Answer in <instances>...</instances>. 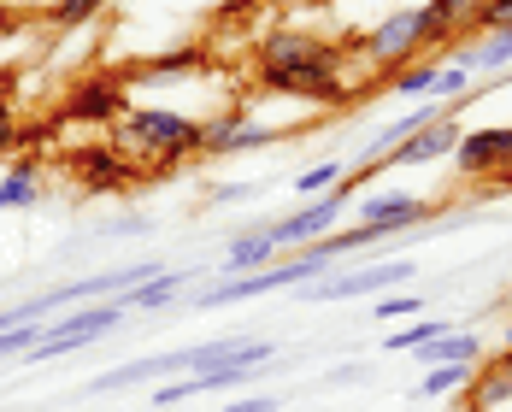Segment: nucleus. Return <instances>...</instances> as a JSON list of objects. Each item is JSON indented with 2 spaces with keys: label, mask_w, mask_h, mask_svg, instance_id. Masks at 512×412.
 I'll return each mask as SVG.
<instances>
[{
  "label": "nucleus",
  "mask_w": 512,
  "mask_h": 412,
  "mask_svg": "<svg viewBox=\"0 0 512 412\" xmlns=\"http://www.w3.org/2000/svg\"><path fill=\"white\" fill-rule=\"evenodd\" d=\"M259 77L283 95H301V101H336L342 95V59L312 36H295V30H283L259 48Z\"/></svg>",
  "instance_id": "1"
},
{
  "label": "nucleus",
  "mask_w": 512,
  "mask_h": 412,
  "mask_svg": "<svg viewBox=\"0 0 512 412\" xmlns=\"http://www.w3.org/2000/svg\"><path fill=\"white\" fill-rule=\"evenodd\" d=\"M201 130V112H177V106H124V118H118V142L154 165H177V159L201 154Z\"/></svg>",
  "instance_id": "2"
},
{
  "label": "nucleus",
  "mask_w": 512,
  "mask_h": 412,
  "mask_svg": "<svg viewBox=\"0 0 512 412\" xmlns=\"http://www.w3.org/2000/svg\"><path fill=\"white\" fill-rule=\"evenodd\" d=\"M330 271V254L318 248V242H307L301 254L277 259V265H265V271H248V277H218L212 289H201L189 307H236V301H254V295H271V289H295V283H312V277H324Z\"/></svg>",
  "instance_id": "3"
},
{
  "label": "nucleus",
  "mask_w": 512,
  "mask_h": 412,
  "mask_svg": "<svg viewBox=\"0 0 512 412\" xmlns=\"http://www.w3.org/2000/svg\"><path fill=\"white\" fill-rule=\"evenodd\" d=\"M124 318H130V312H124V301H101V307H77V312H65V318H53V324H42L36 348H24V365L65 360V354H77V348L101 342L106 330H118Z\"/></svg>",
  "instance_id": "4"
},
{
  "label": "nucleus",
  "mask_w": 512,
  "mask_h": 412,
  "mask_svg": "<svg viewBox=\"0 0 512 412\" xmlns=\"http://www.w3.org/2000/svg\"><path fill=\"white\" fill-rule=\"evenodd\" d=\"M348 195H354V183L342 177L336 189H324V195H312L307 206L283 212L277 224H265V230H271V242H277V248H307V242H318V236H330V230H336V218H342V206H348Z\"/></svg>",
  "instance_id": "5"
},
{
  "label": "nucleus",
  "mask_w": 512,
  "mask_h": 412,
  "mask_svg": "<svg viewBox=\"0 0 512 412\" xmlns=\"http://www.w3.org/2000/svg\"><path fill=\"white\" fill-rule=\"evenodd\" d=\"M412 259H383V265H359V271H342V277H324L312 289V301H354V295H389V289H407L412 283Z\"/></svg>",
  "instance_id": "6"
},
{
  "label": "nucleus",
  "mask_w": 512,
  "mask_h": 412,
  "mask_svg": "<svg viewBox=\"0 0 512 412\" xmlns=\"http://www.w3.org/2000/svg\"><path fill=\"white\" fill-rule=\"evenodd\" d=\"M436 36H430V18H424V6H407V12H389V18H377V30L365 36V53L371 59H412L418 48H430Z\"/></svg>",
  "instance_id": "7"
},
{
  "label": "nucleus",
  "mask_w": 512,
  "mask_h": 412,
  "mask_svg": "<svg viewBox=\"0 0 512 412\" xmlns=\"http://www.w3.org/2000/svg\"><path fill=\"white\" fill-rule=\"evenodd\" d=\"M465 177H501L512 171V124H483V130H465L460 148H454Z\"/></svg>",
  "instance_id": "8"
},
{
  "label": "nucleus",
  "mask_w": 512,
  "mask_h": 412,
  "mask_svg": "<svg viewBox=\"0 0 512 412\" xmlns=\"http://www.w3.org/2000/svg\"><path fill=\"white\" fill-rule=\"evenodd\" d=\"M124 83L118 77H83L71 95H65V118L77 124H118L124 118Z\"/></svg>",
  "instance_id": "9"
},
{
  "label": "nucleus",
  "mask_w": 512,
  "mask_h": 412,
  "mask_svg": "<svg viewBox=\"0 0 512 412\" xmlns=\"http://www.w3.org/2000/svg\"><path fill=\"white\" fill-rule=\"evenodd\" d=\"M454 112H460V106H448L442 118H430L424 130H412L407 142H401V148L389 154V165H430V159H448L454 148H460V136H465Z\"/></svg>",
  "instance_id": "10"
},
{
  "label": "nucleus",
  "mask_w": 512,
  "mask_h": 412,
  "mask_svg": "<svg viewBox=\"0 0 512 412\" xmlns=\"http://www.w3.org/2000/svg\"><path fill=\"white\" fill-rule=\"evenodd\" d=\"M430 212H436V201H424V195H371L359 206V224H371L377 236H401V230H418Z\"/></svg>",
  "instance_id": "11"
},
{
  "label": "nucleus",
  "mask_w": 512,
  "mask_h": 412,
  "mask_svg": "<svg viewBox=\"0 0 512 412\" xmlns=\"http://www.w3.org/2000/svg\"><path fill=\"white\" fill-rule=\"evenodd\" d=\"M177 371H189L183 354H148V360H130L118 365V371H106L89 383V395H112V389H130V383H154V377H177Z\"/></svg>",
  "instance_id": "12"
},
{
  "label": "nucleus",
  "mask_w": 512,
  "mask_h": 412,
  "mask_svg": "<svg viewBox=\"0 0 512 412\" xmlns=\"http://www.w3.org/2000/svg\"><path fill=\"white\" fill-rule=\"evenodd\" d=\"M71 171L83 189H124L130 183V165L118 148H83V154H71Z\"/></svg>",
  "instance_id": "13"
},
{
  "label": "nucleus",
  "mask_w": 512,
  "mask_h": 412,
  "mask_svg": "<svg viewBox=\"0 0 512 412\" xmlns=\"http://www.w3.org/2000/svg\"><path fill=\"white\" fill-rule=\"evenodd\" d=\"M265 265H277V242H271V230L259 224V230H248V236L230 242V254H224V277H248V271H265Z\"/></svg>",
  "instance_id": "14"
},
{
  "label": "nucleus",
  "mask_w": 512,
  "mask_h": 412,
  "mask_svg": "<svg viewBox=\"0 0 512 412\" xmlns=\"http://www.w3.org/2000/svg\"><path fill=\"white\" fill-rule=\"evenodd\" d=\"M36 195H42V159H36V154L12 159V171L0 177V212H18V206H36Z\"/></svg>",
  "instance_id": "15"
},
{
  "label": "nucleus",
  "mask_w": 512,
  "mask_h": 412,
  "mask_svg": "<svg viewBox=\"0 0 512 412\" xmlns=\"http://www.w3.org/2000/svg\"><path fill=\"white\" fill-rule=\"evenodd\" d=\"M189 277H195V271H171V265H165L159 277L136 283V289H124L118 301H124V312H159V307H171V295H177V289H183Z\"/></svg>",
  "instance_id": "16"
},
{
  "label": "nucleus",
  "mask_w": 512,
  "mask_h": 412,
  "mask_svg": "<svg viewBox=\"0 0 512 412\" xmlns=\"http://www.w3.org/2000/svg\"><path fill=\"white\" fill-rule=\"evenodd\" d=\"M424 365H477L483 354V342H477V330H448V336H436V342H424V348H412Z\"/></svg>",
  "instance_id": "17"
},
{
  "label": "nucleus",
  "mask_w": 512,
  "mask_h": 412,
  "mask_svg": "<svg viewBox=\"0 0 512 412\" xmlns=\"http://www.w3.org/2000/svg\"><path fill=\"white\" fill-rule=\"evenodd\" d=\"M448 330H454V324H442V318H424V312H418V318H407L401 330H389V342H383V348H389V354H412V348H424V342H436V336H448Z\"/></svg>",
  "instance_id": "18"
},
{
  "label": "nucleus",
  "mask_w": 512,
  "mask_h": 412,
  "mask_svg": "<svg viewBox=\"0 0 512 412\" xmlns=\"http://www.w3.org/2000/svg\"><path fill=\"white\" fill-rule=\"evenodd\" d=\"M512 59V30H489L483 36V48H465L460 53V65L477 77V71H495V65H507Z\"/></svg>",
  "instance_id": "19"
},
{
  "label": "nucleus",
  "mask_w": 512,
  "mask_h": 412,
  "mask_svg": "<svg viewBox=\"0 0 512 412\" xmlns=\"http://www.w3.org/2000/svg\"><path fill=\"white\" fill-rule=\"evenodd\" d=\"M106 6H112V0H53L48 18L59 24V30H83V24L106 18Z\"/></svg>",
  "instance_id": "20"
},
{
  "label": "nucleus",
  "mask_w": 512,
  "mask_h": 412,
  "mask_svg": "<svg viewBox=\"0 0 512 412\" xmlns=\"http://www.w3.org/2000/svg\"><path fill=\"white\" fill-rule=\"evenodd\" d=\"M489 30H512V0H477L465 18V36H489Z\"/></svg>",
  "instance_id": "21"
},
{
  "label": "nucleus",
  "mask_w": 512,
  "mask_h": 412,
  "mask_svg": "<svg viewBox=\"0 0 512 412\" xmlns=\"http://www.w3.org/2000/svg\"><path fill=\"white\" fill-rule=\"evenodd\" d=\"M471 377H477V365H430L418 395H454V389H471Z\"/></svg>",
  "instance_id": "22"
},
{
  "label": "nucleus",
  "mask_w": 512,
  "mask_h": 412,
  "mask_svg": "<svg viewBox=\"0 0 512 412\" xmlns=\"http://www.w3.org/2000/svg\"><path fill=\"white\" fill-rule=\"evenodd\" d=\"M289 130H277V124H242V130H230V142H224V154H248V148H271V142H283Z\"/></svg>",
  "instance_id": "23"
},
{
  "label": "nucleus",
  "mask_w": 512,
  "mask_h": 412,
  "mask_svg": "<svg viewBox=\"0 0 512 412\" xmlns=\"http://www.w3.org/2000/svg\"><path fill=\"white\" fill-rule=\"evenodd\" d=\"M342 177H348V165H342V159H324V165H312V171H301V177H295V195H324V189H336V183H342Z\"/></svg>",
  "instance_id": "24"
},
{
  "label": "nucleus",
  "mask_w": 512,
  "mask_h": 412,
  "mask_svg": "<svg viewBox=\"0 0 512 412\" xmlns=\"http://www.w3.org/2000/svg\"><path fill=\"white\" fill-rule=\"evenodd\" d=\"M436 71H442V65H407V71L395 77V95H424V101H430V89H436Z\"/></svg>",
  "instance_id": "25"
},
{
  "label": "nucleus",
  "mask_w": 512,
  "mask_h": 412,
  "mask_svg": "<svg viewBox=\"0 0 512 412\" xmlns=\"http://www.w3.org/2000/svg\"><path fill=\"white\" fill-rule=\"evenodd\" d=\"M418 312H424V301L407 295V289H395L389 301H377V318H383V324H407V318H418Z\"/></svg>",
  "instance_id": "26"
},
{
  "label": "nucleus",
  "mask_w": 512,
  "mask_h": 412,
  "mask_svg": "<svg viewBox=\"0 0 512 412\" xmlns=\"http://www.w3.org/2000/svg\"><path fill=\"white\" fill-rule=\"evenodd\" d=\"M465 83H471V71H465L460 59H454V65H442V71H436V89H430V101H454V95H465Z\"/></svg>",
  "instance_id": "27"
},
{
  "label": "nucleus",
  "mask_w": 512,
  "mask_h": 412,
  "mask_svg": "<svg viewBox=\"0 0 512 412\" xmlns=\"http://www.w3.org/2000/svg\"><path fill=\"white\" fill-rule=\"evenodd\" d=\"M18 142H24V124H18V106L0 95V154H18Z\"/></svg>",
  "instance_id": "28"
},
{
  "label": "nucleus",
  "mask_w": 512,
  "mask_h": 412,
  "mask_svg": "<svg viewBox=\"0 0 512 412\" xmlns=\"http://www.w3.org/2000/svg\"><path fill=\"white\" fill-rule=\"evenodd\" d=\"M224 412H283V395H248V401H230Z\"/></svg>",
  "instance_id": "29"
},
{
  "label": "nucleus",
  "mask_w": 512,
  "mask_h": 412,
  "mask_svg": "<svg viewBox=\"0 0 512 412\" xmlns=\"http://www.w3.org/2000/svg\"><path fill=\"white\" fill-rule=\"evenodd\" d=\"M259 183H224V189H212V201H254Z\"/></svg>",
  "instance_id": "30"
},
{
  "label": "nucleus",
  "mask_w": 512,
  "mask_h": 412,
  "mask_svg": "<svg viewBox=\"0 0 512 412\" xmlns=\"http://www.w3.org/2000/svg\"><path fill=\"white\" fill-rule=\"evenodd\" d=\"M495 189H507V195H512V171H501V177H495Z\"/></svg>",
  "instance_id": "31"
},
{
  "label": "nucleus",
  "mask_w": 512,
  "mask_h": 412,
  "mask_svg": "<svg viewBox=\"0 0 512 412\" xmlns=\"http://www.w3.org/2000/svg\"><path fill=\"white\" fill-rule=\"evenodd\" d=\"M460 412H483V407H471V401H465V407H460Z\"/></svg>",
  "instance_id": "32"
},
{
  "label": "nucleus",
  "mask_w": 512,
  "mask_h": 412,
  "mask_svg": "<svg viewBox=\"0 0 512 412\" xmlns=\"http://www.w3.org/2000/svg\"><path fill=\"white\" fill-rule=\"evenodd\" d=\"M507 348H512V318H507Z\"/></svg>",
  "instance_id": "33"
}]
</instances>
